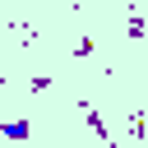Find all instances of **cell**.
I'll return each instance as SVG.
<instances>
[{"label":"cell","mask_w":148,"mask_h":148,"mask_svg":"<svg viewBox=\"0 0 148 148\" xmlns=\"http://www.w3.org/2000/svg\"><path fill=\"white\" fill-rule=\"evenodd\" d=\"M0 134H9V139H23V134H28V125H23V120H9V125H0Z\"/></svg>","instance_id":"6da1fadb"}]
</instances>
